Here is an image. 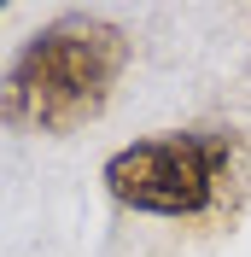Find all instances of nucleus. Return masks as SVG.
<instances>
[{"label": "nucleus", "instance_id": "nucleus-1", "mask_svg": "<svg viewBox=\"0 0 251 257\" xmlns=\"http://www.w3.org/2000/svg\"><path fill=\"white\" fill-rule=\"evenodd\" d=\"M129 70V35L105 18H59L30 35L0 76V123L35 135H76L111 105Z\"/></svg>", "mask_w": 251, "mask_h": 257}, {"label": "nucleus", "instance_id": "nucleus-2", "mask_svg": "<svg viewBox=\"0 0 251 257\" xmlns=\"http://www.w3.org/2000/svg\"><path fill=\"white\" fill-rule=\"evenodd\" d=\"M234 152H239L234 135H210V128L152 135V141H129L123 152H111L99 181L129 210H146V216H199V210L216 205L222 181L234 170Z\"/></svg>", "mask_w": 251, "mask_h": 257}]
</instances>
